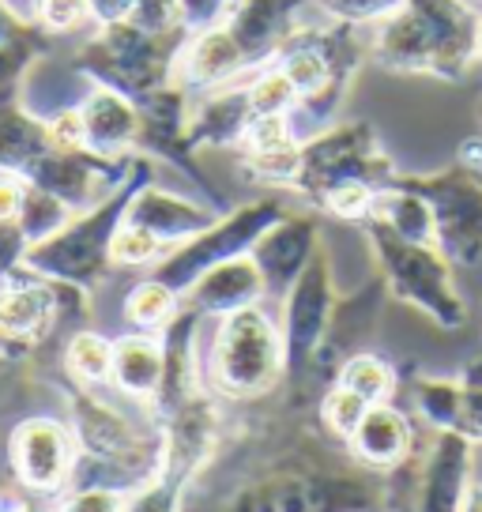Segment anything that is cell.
Here are the masks:
<instances>
[{
    "label": "cell",
    "mask_w": 482,
    "mask_h": 512,
    "mask_svg": "<svg viewBox=\"0 0 482 512\" xmlns=\"http://www.w3.org/2000/svg\"><path fill=\"white\" fill-rule=\"evenodd\" d=\"M309 0H238V8L226 16V27L238 38L249 68L257 72L275 64L294 34L302 31V12Z\"/></svg>",
    "instance_id": "13"
},
{
    "label": "cell",
    "mask_w": 482,
    "mask_h": 512,
    "mask_svg": "<svg viewBox=\"0 0 482 512\" xmlns=\"http://www.w3.org/2000/svg\"><path fill=\"white\" fill-rule=\"evenodd\" d=\"M464 512H482V482H471L467 501H464Z\"/></svg>",
    "instance_id": "40"
},
{
    "label": "cell",
    "mask_w": 482,
    "mask_h": 512,
    "mask_svg": "<svg viewBox=\"0 0 482 512\" xmlns=\"http://www.w3.org/2000/svg\"><path fill=\"white\" fill-rule=\"evenodd\" d=\"M151 181L147 162H140L132 177L113 192L110 200H102L98 208L72 215V223L61 226L53 238L38 241L23 256V268L42 279H57V283H72V287L95 290L106 272H110V241L117 234V226L125 223L129 200L136 196L140 185Z\"/></svg>",
    "instance_id": "2"
},
{
    "label": "cell",
    "mask_w": 482,
    "mask_h": 512,
    "mask_svg": "<svg viewBox=\"0 0 482 512\" xmlns=\"http://www.w3.org/2000/svg\"><path fill=\"white\" fill-rule=\"evenodd\" d=\"M411 400L415 411L430 430H456V418H460V400H464V381H452V377H418L411 384Z\"/></svg>",
    "instance_id": "23"
},
{
    "label": "cell",
    "mask_w": 482,
    "mask_h": 512,
    "mask_svg": "<svg viewBox=\"0 0 482 512\" xmlns=\"http://www.w3.org/2000/svg\"><path fill=\"white\" fill-rule=\"evenodd\" d=\"M370 219H381L388 230H396L407 241H422V245H437L434 241V211L426 204V196L415 192L411 185H403L400 177L377 192Z\"/></svg>",
    "instance_id": "22"
},
{
    "label": "cell",
    "mask_w": 482,
    "mask_h": 512,
    "mask_svg": "<svg viewBox=\"0 0 482 512\" xmlns=\"http://www.w3.org/2000/svg\"><path fill=\"white\" fill-rule=\"evenodd\" d=\"M181 505H185V486H177V482L155 475V479L144 482V486L129 497L125 512H181Z\"/></svg>",
    "instance_id": "33"
},
{
    "label": "cell",
    "mask_w": 482,
    "mask_h": 512,
    "mask_svg": "<svg viewBox=\"0 0 482 512\" xmlns=\"http://www.w3.org/2000/svg\"><path fill=\"white\" fill-rule=\"evenodd\" d=\"M80 113L83 144L91 147L95 155L121 159L129 147L140 144V106H136V98L95 83L80 102Z\"/></svg>",
    "instance_id": "18"
},
{
    "label": "cell",
    "mask_w": 482,
    "mask_h": 512,
    "mask_svg": "<svg viewBox=\"0 0 482 512\" xmlns=\"http://www.w3.org/2000/svg\"><path fill=\"white\" fill-rule=\"evenodd\" d=\"M170 68H174V53H170V38H155V34L136 31L132 23H102L95 42H87L80 57V72H87L95 83L113 87L121 95L140 98L155 87L170 83Z\"/></svg>",
    "instance_id": "8"
},
{
    "label": "cell",
    "mask_w": 482,
    "mask_h": 512,
    "mask_svg": "<svg viewBox=\"0 0 482 512\" xmlns=\"http://www.w3.org/2000/svg\"><path fill=\"white\" fill-rule=\"evenodd\" d=\"M23 200H27V181L19 174L0 170V223H16Z\"/></svg>",
    "instance_id": "36"
},
{
    "label": "cell",
    "mask_w": 482,
    "mask_h": 512,
    "mask_svg": "<svg viewBox=\"0 0 482 512\" xmlns=\"http://www.w3.org/2000/svg\"><path fill=\"white\" fill-rule=\"evenodd\" d=\"M125 23H132L144 34H155V38H174L185 27V8H181V0H132Z\"/></svg>",
    "instance_id": "30"
},
{
    "label": "cell",
    "mask_w": 482,
    "mask_h": 512,
    "mask_svg": "<svg viewBox=\"0 0 482 512\" xmlns=\"http://www.w3.org/2000/svg\"><path fill=\"white\" fill-rule=\"evenodd\" d=\"M129 494L117 486H80L76 494L65 497L61 512H125Z\"/></svg>",
    "instance_id": "34"
},
{
    "label": "cell",
    "mask_w": 482,
    "mask_h": 512,
    "mask_svg": "<svg viewBox=\"0 0 482 512\" xmlns=\"http://www.w3.org/2000/svg\"><path fill=\"white\" fill-rule=\"evenodd\" d=\"M317 249H321V223L306 211H287L249 249V256L257 260L260 275H264L268 298H283L294 287V279L306 272V264L313 260Z\"/></svg>",
    "instance_id": "14"
},
{
    "label": "cell",
    "mask_w": 482,
    "mask_h": 512,
    "mask_svg": "<svg viewBox=\"0 0 482 512\" xmlns=\"http://www.w3.org/2000/svg\"><path fill=\"white\" fill-rule=\"evenodd\" d=\"M426 196L434 211V241L452 264L475 268L482 260V174L464 162L434 177H400Z\"/></svg>",
    "instance_id": "9"
},
{
    "label": "cell",
    "mask_w": 482,
    "mask_h": 512,
    "mask_svg": "<svg viewBox=\"0 0 482 512\" xmlns=\"http://www.w3.org/2000/svg\"><path fill=\"white\" fill-rule=\"evenodd\" d=\"M336 275H332V256L328 249L313 253L306 264V272L294 279V287L279 298V328H283V354H287V381L294 384V392H306L309 373L317 362L328 324L336 313Z\"/></svg>",
    "instance_id": "7"
},
{
    "label": "cell",
    "mask_w": 482,
    "mask_h": 512,
    "mask_svg": "<svg viewBox=\"0 0 482 512\" xmlns=\"http://www.w3.org/2000/svg\"><path fill=\"white\" fill-rule=\"evenodd\" d=\"M464 381V377H460ZM460 437H467L471 445H482V384L464 381V400H460V418H456V430Z\"/></svg>",
    "instance_id": "35"
},
{
    "label": "cell",
    "mask_w": 482,
    "mask_h": 512,
    "mask_svg": "<svg viewBox=\"0 0 482 512\" xmlns=\"http://www.w3.org/2000/svg\"><path fill=\"white\" fill-rule=\"evenodd\" d=\"M407 8L418 16L422 31L434 49V76L460 80L467 61L475 57L479 42V19L467 0H407Z\"/></svg>",
    "instance_id": "15"
},
{
    "label": "cell",
    "mask_w": 482,
    "mask_h": 512,
    "mask_svg": "<svg viewBox=\"0 0 482 512\" xmlns=\"http://www.w3.org/2000/svg\"><path fill=\"white\" fill-rule=\"evenodd\" d=\"M91 8H95L98 23H121L129 16L132 0H91Z\"/></svg>",
    "instance_id": "37"
},
{
    "label": "cell",
    "mask_w": 482,
    "mask_h": 512,
    "mask_svg": "<svg viewBox=\"0 0 482 512\" xmlns=\"http://www.w3.org/2000/svg\"><path fill=\"white\" fill-rule=\"evenodd\" d=\"M475 53L482 57V19H479V42H475Z\"/></svg>",
    "instance_id": "42"
},
{
    "label": "cell",
    "mask_w": 482,
    "mask_h": 512,
    "mask_svg": "<svg viewBox=\"0 0 482 512\" xmlns=\"http://www.w3.org/2000/svg\"><path fill=\"white\" fill-rule=\"evenodd\" d=\"M95 19L91 0H34V23L42 31H76Z\"/></svg>",
    "instance_id": "32"
},
{
    "label": "cell",
    "mask_w": 482,
    "mask_h": 512,
    "mask_svg": "<svg viewBox=\"0 0 482 512\" xmlns=\"http://www.w3.org/2000/svg\"><path fill=\"white\" fill-rule=\"evenodd\" d=\"M381 475L358 460H328L309 448H268L260 456L215 452L189 482L181 512H377Z\"/></svg>",
    "instance_id": "1"
},
{
    "label": "cell",
    "mask_w": 482,
    "mask_h": 512,
    "mask_svg": "<svg viewBox=\"0 0 482 512\" xmlns=\"http://www.w3.org/2000/svg\"><path fill=\"white\" fill-rule=\"evenodd\" d=\"M479 125H482V98H479Z\"/></svg>",
    "instance_id": "43"
},
{
    "label": "cell",
    "mask_w": 482,
    "mask_h": 512,
    "mask_svg": "<svg viewBox=\"0 0 482 512\" xmlns=\"http://www.w3.org/2000/svg\"><path fill=\"white\" fill-rule=\"evenodd\" d=\"M196 332H200V313L181 305L177 317L162 328V384L147 411L166 422L174 418L189 400L204 392L200 384V354H196Z\"/></svg>",
    "instance_id": "12"
},
{
    "label": "cell",
    "mask_w": 482,
    "mask_h": 512,
    "mask_svg": "<svg viewBox=\"0 0 482 512\" xmlns=\"http://www.w3.org/2000/svg\"><path fill=\"white\" fill-rule=\"evenodd\" d=\"M373 403H366L358 392L351 388H343V384H328L321 396V426L328 437H336V441H351L354 430H358V422L366 418Z\"/></svg>",
    "instance_id": "27"
},
{
    "label": "cell",
    "mask_w": 482,
    "mask_h": 512,
    "mask_svg": "<svg viewBox=\"0 0 482 512\" xmlns=\"http://www.w3.org/2000/svg\"><path fill=\"white\" fill-rule=\"evenodd\" d=\"M166 253V245H162L155 234H147L140 226L132 223H121L117 226V234L110 241V264L113 268H155Z\"/></svg>",
    "instance_id": "29"
},
{
    "label": "cell",
    "mask_w": 482,
    "mask_h": 512,
    "mask_svg": "<svg viewBox=\"0 0 482 512\" xmlns=\"http://www.w3.org/2000/svg\"><path fill=\"white\" fill-rule=\"evenodd\" d=\"M8 456H12V467H16V479L23 490H31V494H57L76 475L80 445H76L72 426L38 415L23 418L12 430Z\"/></svg>",
    "instance_id": "10"
},
{
    "label": "cell",
    "mask_w": 482,
    "mask_h": 512,
    "mask_svg": "<svg viewBox=\"0 0 482 512\" xmlns=\"http://www.w3.org/2000/svg\"><path fill=\"white\" fill-rule=\"evenodd\" d=\"M264 298H268L264 275H260L257 260L245 253L234 256V260H223L211 272L200 275L193 287L181 294V305L196 309L200 317H230L238 309L260 305Z\"/></svg>",
    "instance_id": "17"
},
{
    "label": "cell",
    "mask_w": 482,
    "mask_h": 512,
    "mask_svg": "<svg viewBox=\"0 0 482 512\" xmlns=\"http://www.w3.org/2000/svg\"><path fill=\"white\" fill-rule=\"evenodd\" d=\"M347 181H366L373 189H388L396 181L392 162L377 147V132L362 121L302 140V159H298V174L290 181V189H298L306 200L317 204L324 192Z\"/></svg>",
    "instance_id": "6"
},
{
    "label": "cell",
    "mask_w": 482,
    "mask_h": 512,
    "mask_svg": "<svg viewBox=\"0 0 482 512\" xmlns=\"http://www.w3.org/2000/svg\"><path fill=\"white\" fill-rule=\"evenodd\" d=\"M12 347H19V343H12V339H8L4 332H0V354H8Z\"/></svg>",
    "instance_id": "41"
},
{
    "label": "cell",
    "mask_w": 482,
    "mask_h": 512,
    "mask_svg": "<svg viewBox=\"0 0 482 512\" xmlns=\"http://www.w3.org/2000/svg\"><path fill=\"white\" fill-rule=\"evenodd\" d=\"M38 34L19 27L8 42H0V106H12L19 95V83L38 57Z\"/></svg>",
    "instance_id": "28"
},
{
    "label": "cell",
    "mask_w": 482,
    "mask_h": 512,
    "mask_svg": "<svg viewBox=\"0 0 482 512\" xmlns=\"http://www.w3.org/2000/svg\"><path fill=\"white\" fill-rule=\"evenodd\" d=\"M177 64H181L185 83L196 87V91H219V87H226V83L253 76V68H249V61H245L238 38L230 34L226 23H215V27L196 31L193 42L181 49Z\"/></svg>",
    "instance_id": "19"
},
{
    "label": "cell",
    "mask_w": 482,
    "mask_h": 512,
    "mask_svg": "<svg viewBox=\"0 0 482 512\" xmlns=\"http://www.w3.org/2000/svg\"><path fill=\"white\" fill-rule=\"evenodd\" d=\"M110 381L117 392L147 407L162 384V339H155L151 332H132L117 339Z\"/></svg>",
    "instance_id": "21"
},
{
    "label": "cell",
    "mask_w": 482,
    "mask_h": 512,
    "mask_svg": "<svg viewBox=\"0 0 482 512\" xmlns=\"http://www.w3.org/2000/svg\"><path fill=\"white\" fill-rule=\"evenodd\" d=\"M219 215H223V211L208 208V204H196V200H185V196L166 192V189H159L155 181H147V185H140L136 196L129 200L125 223L140 226L147 234H155L166 249H174L181 241L196 238L200 230H208Z\"/></svg>",
    "instance_id": "16"
},
{
    "label": "cell",
    "mask_w": 482,
    "mask_h": 512,
    "mask_svg": "<svg viewBox=\"0 0 482 512\" xmlns=\"http://www.w3.org/2000/svg\"><path fill=\"white\" fill-rule=\"evenodd\" d=\"M16 31H19V19L12 16V8L0 0V42H8V38H12Z\"/></svg>",
    "instance_id": "39"
},
{
    "label": "cell",
    "mask_w": 482,
    "mask_h": 512,
    "mask_svg": "<svg viewBox=\"0 0 482 512\" xmlns=\"http://www.w3.org/2000/svg\"><path fill=\"white\" fill-rule=\"evenodd\" d=\"M287 377L283 328L264 305L219 317L208 351V384L226 400H260Z\"/></svg>",
    "instance_id": "3"
},
{
    "label": "cell",
    "mask_w": 482,
    "mask_h": 512,
    "mask_svg": "<svg viewBox=\"0 0 482 512\" xmlns=\"http://www.w3.org/2000/svg\"><path fill=\"white\" fill-rule=\"evenodd\" d=\"M351 456L373 471H392L415 452V426L392 403H373L366 418L358 422L354 437L347 441Z\"/></svg>",
    "instance_id": "20"
},
{
    "label": "cell",
    "mask_w": 482,
    "mask_h": 512,
    "mask_svg": "<svg viewBox=\"0 0 482 512\" xmlns=\"http://www.w3.org/2000/svg\"><path fill=\"white\" fill-rule=\"evenodd\" d=\"M65 369L72 381L87 384V388L106 384L113 369V343L98 332H72L65 347Z\"/></svg>",
    "instance_id": "25"
},
{
    "label": "cell",
    "mask_w": 482,
    "mask_h": 512,
    "mask_svg": "<svg viewBox=\"0 0 482 512\" xmlns=\"http://www.w3.org/2000/svg\"><path fill=\"white\" fill-rule=\"evenodd\" d=\"M336 384L358 392L366 403H388L392 388H396V373H392V366H388L385 358H377V354H354V358H347V362L339 366Z\"/></svg>",
    "instance_id": "26"
},
{
    "label": "cell",
    "mask_w": 482,
    "mask_h": 512,
    "mask_svg": "<svg viewBox=\"0 0 482 512\" xmlns=\"http://www.w3.org/2000/svg\"><path fill=\"white\" fill-rule=\"evenodd\" d=\"M373 256L381 268V283L392 298L415 305L418 313L434 320L437 328H464L467 302L452 283V260L437 245L407 241L396 230H388L381 219H366Z\"/></svg>",
    "instance_id": "4"
},
{
    "label": "cell",
    "mask_w": 482,
    "mask_h": 512,
    "mask_svg": "<svg viewBox=\"0 0 482 512\" xmlns=\"http://www.w3.org/2000/svg\"><path fill=\"white\" fill-rule=\"evenodd\" d=\"M471 441L460 433L434 430V441L426 445L418 460V490L415 512H464L467 490H471V467L475 452Z\"/></svg>",
    "instance_id": "11"
},
{
    "label": "cell",
    "mask_w": 482,
    "mask_h": 512,
    "mask_svg": "<svg viewBox=\"0 0 482 512\" xmlns=\"http://www.w3.org/2000/svg\"><path fill=\"white\" fill-rule=\"evenodd\" d=\"M287 215V204L279 200H257V204H241L230 215H219L208 230H200L196 238L181 241L174 249H166L162 260L151 268V279H159L174 294H185L204 272H211L215 264L245 256L257 245L279 219Z\"/></svg>",
    "instance_id": "5"
},
{
    "label": "cell",
    "mask_w": 482,
    "mask_h": 512,
    "mask_svg": "<svg viewBox=\"0 0 482 512\" xmlns=\"http://www.w3.org/2000/svg\"><path fill=\"white\" fill-rule=\"evenodd\" d=\"M177 309H181V294H174L159 279L136 283L129 290V298H125V320L136 324L140 332H159V328H166L177 317Z\"/></svg>",
    "instance_id": "24"
},
{
    "label": "cell",
    "mask_w": 482,
    "mask_h": 512,
    "mask_svg": "<svg viewBox=\"0 0 482 512\" xmlns=\"http://www.w3.org/2000/svg\"><path fill=\"white\" fill-rule=\"evenodd\" d=\"M328 19L351 23V27H377L388 16H396L407 0H313Z\"/></svg>",
    "instance_id": "31"
},
{
    "label": "cell",
    "mask_w": 482,
    "mask_h": 512,
    "mask_svg": "<svg viewBox=\"0 0 482 512\" xmlns=\"http://www.w3.org/2000/svg\"><path fill=\"white\" fill-rule=\"evenodd\" d=\"M0 512H31L23 486H0Z\"/></svg>",
    "instance_id": "38"
}]
</instances>
